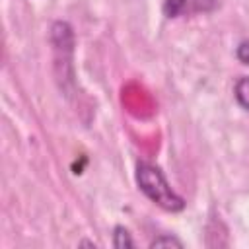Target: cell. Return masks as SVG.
Wrapping results in <instances>:
<instances>
[{
  "mask_svg": "<svg viewBox=\"0 0 249 249\" xmlns=\"http://www.w3.org/2000/svg\"><path fill=\"white\" fill-rule=\"evenodd\" d=\"M136 183H138V189L160 208L167 212H181L185 208V198L169 187L160 167L140 161L136 165Z\"/></svg>",
  "mask_w": 249,
  "mask_h": 249,
  "instance_id": "6da1fadb",
  "label": "cell"
},
{
  "mask_svg": "<svg viewBox=\"0 0 249 249\" xmlns=\"http://www.w3.org/2000/svg\"><path fill=\"white\" fill-rule=\"evenodd\" d=\"M218 0H165L163 2V14L167 18H181V16H193V14H204L218 8Z\"/></svg>",
  "mask_w": 249,
  "mask_h": 249,
  "instance_id": "7a4b0ae2",
  "label": "cell"
},
{
  "mask_svg": "<svg viewBox=\"0 0 249 249\" xmlns=\"http://www.w3.org/2000/svg\"><path fill=\"white\" fill-rule=\"evenodd\" d=\"M113 247L115 249H128L134 247V239L130 235V231L124 226H115L113 230Z\"/></svg>",
  "mask_w": 249,
  "mask_h": 249,
  "instance_id": "3957f363",
  "label": "cell"
},
{
  "mask_svg": "<svg viewBox=\"0 0 249 249\" xmlns=\"http://www.w3.org/2000/svg\"><path fill=\"white\" fill-rule=\"evenodd\" d=\"M233 95H235L237 103H239L245 111H249V76H241V78L235 82Z\"/></svg>",
  "mask_w": 249,
  "mask_h": 249,
  "instance_id": "277c9868",
  "label": "cell"
},
{
  "mask_svg": "<svg viewBox=\"0 0 249 249\" xmlns=\"http://www.w3.org/2000/svg\"><path fill=\"white\" fill-rule=\"evenodd\" d=\"M150 247H183V241L177 239L175 235H160L150 241Z\"/></svg>",
  "mask_w": 249,
  "mask_h": 249,
  "instance_id": "5b68a950",
  "label": "cell"
},
{
  "mask_svg": "<svg viewBox=\"0 0 249 249\" xmlns=\"http://www.w3.org/2000/svg\"><path fill=\"white\" fill-rule=\"evenodd\" d=\"M235 56L241 64H249V39H243L237 49H235Z\"/></svg>",
  "mask_w": 249,
  "mask_h": 249,
  "instance_id": "8992f818",
  "label": "cell"
}]
</instances>
